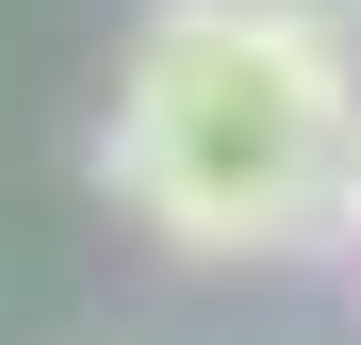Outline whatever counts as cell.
<instances>
[{"instance_id": "cell-2", "label": "cell", "mask_w": 361, "mask_h": 345, "mask_svg": "<svg viewBox=\"0 0 361 345\" xmlns=\"http://www.w3.org/2000/svg\"><path fill=\"white\" fill-rule=\"evenodd\" d=\"M263 17H312V33H345V49H361V0H263Z\"/></svg>"}, {"instance_id": "cell-1", "label": "cell", "mask_w": 361, "mask_h": 345, "mask_svg": "<svg viewBox=\"0 0 361 345\" xmlns=\"http://www.w3.org/2000/svg\"><path fill=\"white\" fill-rule=\"evenodd\" d=\"M361 164V49L263 0H148L99 115V181L197 263H279L345 214Z\"/></svg>"}, {"instance_id": "cell-3", "label": "cell", "mask_w": 361, "mask_h": 345, "mask_svg": "<svg viewBox=\"0 0 361 345\" xmlns=\"http://www.w3.org/2000/svg\"><path fill=\"white\" fill-rule=\"evenodd\" d=\"M329 230H345V263H361V164H345V214H329Z\"/></svg>"}]
</instances>
